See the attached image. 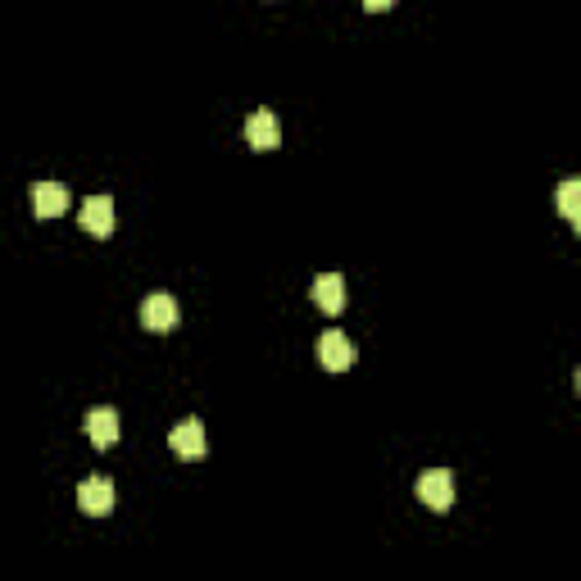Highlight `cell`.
<instances>
[{
	"label": "cell",
	"mask_w": 581,
	"mask_h": 581,
	"mask_svg": "<svg viewBox=\"0 0 581 581\" xmlns=\"http://www.w3.org/2000/svg\"><path fill=\"white\" fill-rule=\"evenodd\" d=\"M114 482L109 477H87V482L78 486V509L87 513V518H105V513H114Z\"/></svg>",
	"instance_id": "cell-2"
},
{
	"label": "cell",
	"mask_w": 581,
	"mask_h": 581,
	"mask_svg": "<svg viewBox=\"0 0 581 581\" xmlns=\"http://www.w3.org/2000/svg\"><path fill=\"white\" fill-rule=\"evenodd\" d=\"M418 500L427 504V509L445 513L454 504V477L445 473V468H432V473L418 477Z\"/></svg>",
	"instance_id": "cell-3"
},
{
	"label": "cell",
	"mask_w": 581,
	"mask_h": 581,
	"mask_svg": "<svg viewBox=\"0 0 581 581\" xmlns=\"http://www.w3.org/2000/svg\"><path fill=\"white\" fill-rule=\"evenodd\" d=\"M168 445H173L178 459H200V454H205V427H200V418H187V423L173 427V432H168Z\"/></svg>",
	"instance_id": "cell-8"
},
{
	"label": "cell",
	"mask_w": 581,
	"mask_h": 581,
	"mask_svg": "<svg viewBox=\"0 0 581 581\" xmlns=\"http://www.w3.org/2000/svg\"><path fill=\"white\" fill-rule=\"evenodd\" d=\"M87 436H91L96 450L119 445V414H114V409H91V414H87Z\"/></svg>",
	"instance_id": "cell-10"
},
{
	"label": "cell",
	"mask_w": 581,
	"mask_h": 581,
	"mask_svg": "<svg viewBox=\"0 0 581 581\" xmlns=\"http://www.w3.org/2000/svg\"><path fill=\"white\" fill-rule=\"evenodd\" d=\"M141 327H146V332H155V336L173 332V327H178V300L168 296V291L146 296V300H141Z\"/></svg>",
	"instance_id": "cell-1"
},
{
	"label": "cell",
	"mask_w": 581,
	"mask_h": 581,
	"mask_svg": "<svg viewBox=\"0 0 581 581\" xmlns=\"http://www.w3.org/2000/svg\"><path fill=\"white\" fill-rule=\"evenodd\" d=\"M318 364H323L327 373H345V368L355 364V345L345 341L341 332H323L318 336Z\"/></svg>",
	"instance_id": "cell-4"
},
{
	"label": "cell",
	"mask_w": 581,
	"mask_h": 581,
	"mask_svg": "<svg viewBox=\"0 0 581 581\" xmlns=\"http://www.w3.org/2000/svg\"><path fill=\"white\" fill-rule=\"evenodd\" d=\"M246 141L255 150H277V141H282V128H277V119L268 114V109H255L246 119Z\"/></svg>",
	"instance_id": "cell-9"
},
{
	"label": "cell",
	"mask_w": 581,
	"mask_h": 581,
	"mask_svg": "<svg viewBox=\"0 0 581 581\" xmlns=\"http://www.w3.org/2000/svg\"><path fill=\"white\" fill-rule=\"evenodd\" d=\"M314 305L323 309L327 318H336L345 309V277L341 273H318L314 277Z\"/></svg>",
	"instance_id": "cell-7"
},
{
	"label": "cell",
	"mask_w": 581,
	"mask_h": 581,
	"mask_svg": "<svg viewBox=\"0 0 581 581\" xmlns=\"http://www.w3.org/2000/svg\"><path fill=\"white\" fill-rule=\"evenodd\" d=\"M28 200H32V214L37 218H60L64 209H69V191H64L60 182H32Z\"/></svg>",
	"instance_id": "cell-5"
},
{
	"label": "cell",
	"mask_w": 581,
	"mask_h": 581,
	"mask_svg": "<svg viewBox=\"0 0 581 581\" xmlns=\"http://www.w3.org/2000/svg\"><path fill=\"white\" fill-rule=\"evenodd\" d=\"M78 218H82V227H87L91 237H109L114 223H119V218H114V200H109V196H87Z\"/></svg>",
	"instance_id": "cell-6"
},
{
	"label": "cell",
	"mask_w": 581,
	"mask_h": 581,
	"mask_svg": "<svg viewBox=\"0 0 581 581\" xmlns=\"http://www.w3.org/2000/svg\"><path fill=\"white\" fill-rule=\"evenodd\" d=\"M559 209H563V218H568V227H581V182L577 178H563Z\"/></svg>",
	"instance_id": "cell-11"
},
{
	"label": "cell",
	"mask_w": 581,
	"mask_h": 581,
	"mask_svg": "<svg viewBox=\"0 0 581 581\" xmlns=\"http://www.w3.org/2000/svg\"><path fill=\"white\" fill-rule=\"evenodd\" d=\"M395 0H364V10H373V14H382V10H391Z\"/></svg>",
	"instance_id": "cell-12"
}]
</instances>
